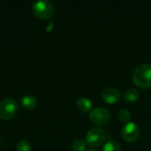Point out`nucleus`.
Masks as SVG:
<instances>
[{"label": "nucleus", "instance_id": "nucleus-3", "mask_svg": "<svg viewBox=\"0 0 151 151\" xmlns=\"http://www.w3.org/2000/svg\"><path fill=\"white\" fill-rule=\"evenodd\" d=\"M19 110L18 103L12 98H5L0 103V119L3 120H10L12 119Z\"/></svg>", "mask_w": 151, "mask_h": 151}, {"label": "nucleus", "instance_id": "nucleus-9", "mask_svg": "<svg viewBox=\"0 0 151 151\" xmlns=\"http://www.w3.org/2000/svg\"><path fill=\"white\" fill-rule=\"evenodd\" d=\"M77 107L82 112H88L92 108V102L89 98L81 97L77 101Z\"/></svg>", "mask_w": 151, "mask_h": 151}, {"label": "nucleus", "instance_id": "nucleus-8", "mask_svg": "<svg viewBox=\"0 0 151 151\" xmlns=\"http://www.w3.org/2000/svg\"><path fill=\"white\" fill-rule=\"evenodd\" d=\"M20 105L25 110L31 111V110L35 109L36 106V99L32 96H26L21 98Z\"/></svg>", "mask_w": 151, "mask_h": 151}, {"label": "nucleus", "instance_id": "nucleus-6", "mask_svg": "<svg viewBox=\"0 0 151 151\" xmlns=\"http://www.w3.org/2000/svg\"><path fill=\"white\" fill-rule=\"evenodd\" d=\"M122 138L127 142H135L140 136V128L134 122H127L121 129Z\"/></svg>", "mask_w": 151, "mask_h": 151}, {"label": "nucleus", "instance_id": "nucleus-14", "mask_svg": "<svg viewBox=\"0 0 151 151\" xmlns=\"http://www.w3.org/2000/svg\"><path fill=\"white\" fill-rule=\"evenodd\" d=\"M17 151H31V146L27 141H20L17 144Z\"/></svg>", "mask_w": 151, "mask_h": 151}, {"label": "nucleus", "instance_id": "nucleus-15", "mask_svg": "<svg viewBox=\"0 0 151 151\" xmlns=\"http://www.w3.org/2000/svg\"><path fill=\"white\" fill-rule=\"evenodd\" d=\"M86 151H97L96 150H94V149H90V150H87Z\"/></svg>", "mask_w": 151, "mask_h": 151}, {"label": "nucleus", "instance_id": "nucleus-5", "mask_svg": "<svg viewBox=\"0 0 151 151\" xmlns=\"http://www.w3.org/2000/svg\"><path fill=\"white\" fill-rule=\"evenodd\" d=\"M89 119L92 123L97 126H104L106 125L110 119L111 114L108 110L103 107H96L89 113Z\"/></svg>", "mask_w": 151, "mask_h": 151}, {"label": "nucleus", "instance_id": "nucleus-1", "mask_svg": "<svg viewBox=\"0 0 151 151\" xmlns=\"http://www.w3.org/2000/svg\"><path fill=\"white\" fill-rule=\"evenodd\" d=\"M134 82L140 88H148L151 87V65L150 64H141L134 71Z\"/></svg>", "mask_w": 151, "mask_h": 151}, {"label": "nucleus", "instance_id": "nucleus-11", "mask_svg": "<svg viewBox=\"0 0 151 151\" xmlns=\"http://www.w3.org/2000/svg\"><path fill=\"white\" fill-rule=\"evenodd\" d=\"M103 151H121L120 145L115 141H108L103 147Z\"/></svg>", "mask_w": 151, "mask_h": 151}, {"label": "nucleus", "instance_id": "nucleus-4", "mask_svg": "<svg viewBox=\"0 0 151 151\" xmlns=\"http://www.w3.org/2000/svg\"><path fill=\"white\" fill-rule=\"evenodd\" d=\"M107 134L104 129L100 127L91 128L86 135V143L91 147H99L106 140Z\"/></svg>", "mask_w": 151, "mask_h": 151}, {"label": "nucleus", "instance_id": "nucleus-13", "mask_svg": "<svg viewBox=\"0 0 151 151\" xmlns=\"http://www.w3.org/2000/svg\"><path fill=\"white\" fill-rule=\"evenodd\" d=\"M118 117L121 121L127 122L131 119V113L127 109H120L118 112Z\"/></svg>", "mask_w": 151, "mask_h": 151}, {"label": "nucleus", "instance_id": "nucleus-16", "mask_svg": "<svg viewBox=\"0 0 151 151\" xmlns=\"http://www.w3.org/2000/svg\"></svg>", "mask_w": 151, "mask_h": 151}, {"label": "nucleus", "instance_id": "nucleus-7", "mask_svg": "<svg viewBox=\"0 0 151 151\" xmlns=\"http://www.w3.org/2000/svg\"><path fill=\"white\" fill-rule=\"evenodd\" d=\"M102 98L107 104H115L121 98V94L116 88L109 87L102 91Z\"/></svg>", "mask_w": 151, "mask_h": 151}, {"label": "nucleus", "instance_id": "nucleus-2", "mask_svg": "<svg viewBox=\"0 0 151 151\" xmlns=\"http://www.w3.org/2000/svg\"><path fill=\"white\" fill-rule=\"evenodd\" d=\"M33 13L39 19H47L52 17L54 13V7L50 1L39 0L35 1L32 6Z\"/></svg>", "mask_w": 151, "mask_h": 151}, {"label": "nucleus", "instance_id": "nucleus-10", "mask_svg": "<svg viewBox=\"0 0 151 151\" xmlns=\"http://www.w3.org/2000/svg\"><path fill=\"white\" fill-rule=\"evenodd\" d=\"M140 96V92L139 90H137L136 88H130L127 90H126L125 94H124V100L126 102H134L136 101Z\"/></svg>", "mask_w": 151, "mask_h": 151}, {"label": "nucleus", "instance_id": "nucleus-12", "mask_svg": "<svg viewBox=\"0 0 151 151\" xmlns=\"http://www.w3.org/2000/svg\"><path fill=\"white\" fill-rule=\"evenodd\" d=\"M86 146L87 143L83 140H76L73 143L72 149L73 151H86Z\"/></svg>", "mask_w": 151, "mask_h": 151}]
</instances>
